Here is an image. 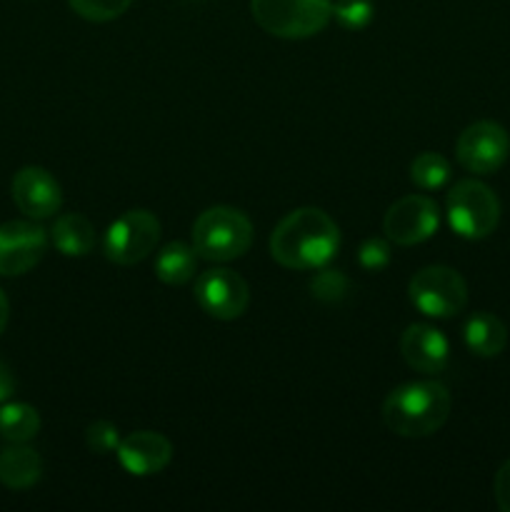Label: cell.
<instances>
[{
  "label": "cell",
  "mask_w": 510,
  "mask_h": 512,
  "mask_svg": "<svg viewBox=\"0 0 510 512\" xmlns=\"http://www.w3.org/2000/svg\"><path fill=\"white\" fill-rule=\"evenodd\" d=\"M195 303L215 320H238L250 303L248 283L228 268L208 270L195 280Z\"/></svg>",
  "instance_id": "cell-10"
},
{
  "label": "cell",
  "mask_w": 510,
  "mask_h": 512,
  "mask_svg": "<svg viewBox=\"0 0 510 512\" xmlns=\"http://www.w3.org/2000/svg\"><path fill=\"white\" fill-rule=\"evenodd\" d=\"M440 225L438 203L428 195H405L388 208L383 218V233L395 245H418L433 238Z\"/></svg>",
  "instance_id": "cell-9"
},
{
  "label": "cell",
  "mask_w": 510,
  "mask_h": 512,
  "mask_svg": "<svg viewBox=\"0 0 510 512\" xmlns=\"http://www.w3.org/2000/svg\"><path fill=\"white\" fill-rule=\"evenodd\" d=\"M448 223L460 238L483 240L495 233L500 223V200L493 190L480 180H460L450 188L448 200Z\"/></svg>",
  "instance_id": "cell-5"
},
{
  "label": "cell",
  "mask_w": 510,
  "mask_h": 512,
  "mask_svg": "<svg viewBox=\"0 0 510 512\" xmlns=\"http://www.w3.org/2000/svg\"><path fill=\"white\" fill-rule=\"evenodd\" d=\"M458 163L468 173L490 175L505 165L510 155V135L495 120H478L460 133L455 143Z\"/></svg>",
  "instance_id": "cell-8"
},
{
  "label": "cell",
  "mask_w": 510,
  "mask_h": 512,
  "mask_svg": "<svg viewBox=\"0 0 510 512\" xmlns=\"http://www.w3.org/2000/svg\"><path fill=\"white\" fill-rule=\"evenodd\" d=\"M408 298L428 318H455L468 305V283L448 265H428L410 278Z\"/></svg>",
  "instance_id": "cell-6"
},
{
  "label": "cell",
  "mask_w": 510,
  "mask_h": 512,
  "mask_svg": "<svg viewBox=\"0 0 510 512\" xmlns=\"http://www.w3.org/2000/svg\"><path fill=\"white\" fill-rule=\"evenodd\" d=\"M85 445H88L90 453L95 455H110L118 450L120 445V433L113 423L108 420H95L85 430Z\"/></svg>",
  "instance_id": "cell-23"
},
{
  "label": "cell",
  "mask_w": 510,
  "mask_h": 512,
  "mask_svg": "<svg viewBox=\"0 0 510 512\" xmlns=\"http://www.w3.org/2000/svg\"><path fill=\"white\" fill-rule=\"evenodd\" d=\"M253 20L268 35L305 40L318 35L333 18V0H250Z\"/></svg>",
  "instance_id": "cell-4"
},
{
  "label": "cell",
  "mask_w": 510,
  "mask_h": 512,
  "mask_svg": "<svg viewBox=\"0 0 510 512\" xmlns=\"http://www.w3.org/2000/svg\"><path fill=\"white\" fill-rule=\"evenodd\" d=\"M133 0H68L75 15L90 23H110L130 8Z\"/></svg>",
  "instance_id": "cell-21"
},
{
  "label": "cell",
  "mask_w": 510,
  "mask_h": 512,
  "mask_svg": "<svg viewBox=\"0 0 510 512\" xmlns=\"http://www.w3.org/2000/svg\"><path fill=\"white\" fill-rule=\"evenodd\" d=\"M340 230L320 208H298L285 215L270 235V255L288 270H318L335 258Z\"/></svg>",
  "instance_id": "cell-1"
},
{
  "label": "cell",
  "mask_w": 510,
  "mask_h": 512,
  "mask_svg": "<svg viewBox=\"0 0 510 512\" xmlns=\"http://www.w3.org/2000/svg\"><path fill=\"white\" fill-rule=\"evenodd\" d=\"M43 478V460L25 443H13L0 453V483L10 490H28Z\"/></svg>",
  "instance_id": "cell-16"
},
{
  "label": "cell",
  "mask_w": 510,
  "mask_h": 512,
  "mask_svg": "<svg viewBox=\"0 0 510 512\" xmlns=\"http://www.w3.org/2000/svg\"><path fill=\"white\" fill-rule=\"evenodd\" d=\"M450 163L440 153H420L410 163V180L423 190H440L450 180Z\"/></svg>",
  "instance_id": "cell-20"
},
{
  "label": "cell",
  "mask_w": 510,
  "mask_h": 512,
  "mask_svg": "<svg viewBox=\"0 0 510 512\" xmlns=\"http://www.w3.org/2000/svg\"><path fill=\"white\" fill-rule=\"evenodd\" d=\"M453 398L438 380H418L395 388L383 403V423L400 438H428L450 418Z\"/></svg>",
  "instance_id": "cell-2"
},
{
  "label": "cell",
  "mask_w": 510,
  "mask_h": 512,
  "mask_svg": "<svg viewBox=\"0 0 510 512\" xmlns=\"http://www.w3.org/2000/svg\"><path fill=\"white\" fill-rule=\"evenodd\" d=\"M50 240L65 258H85L95 248V228L85 215L65 213L55 220Z\"/></svg>",
  "instance_id": "cell-17"
},
{
  "label": "cell",
  "mask_w": 510,
  "mask_h": 512,
  "mask_svg": "<svg viewBox=\"0 0 510 512\" xmlns=\"http://www.w3.org/2000/svg\"><path fill=\"white\" fill-rule=\"evenodd\" d=\"M198 273V253L180 240L168 243L155 258V275L165 285H185Z\"/></svg>",
  "instance_id": "cell-18"
},
{
  "label": "cell",
  "mask_w": 510,
  "mask_h": 512,
  "mask_svg": "<svg viewBox=\"0 0 510 512\" xmlns=\"http://www.w3.org/2000/svg\"><path fill=\"white\" fill-rule=\"evenodd\" d=\"M463 340L478 358H498L508 345V328L498 315L480 310L465 320Z\"/></svg>",
  "instance_id": "cell-15"
},
{
  "label": "cell",
  "mask_w": 510,
  "mask_h": 512,
  "mask_svg": "<svg viewBox=\"0 0 510 512\" xmlns=\"http://www.w3.org/2000/svg\"><path fill=\"white\" fill-rule=\"evenodd\" d=\"M400 355L415 373L438 375L443 373L450 358V345L445 335L433 325L415 323L400 335Z\"/></svg>",
  "instance_id": "cell-14"
},
{
  "label": "cell",
  "mask_w": 510,
  "mask_h": 512,
  "mask_svg": "<svg viewBox=\"0 0 510 512\" xmlns=\"http://www.w3.org/2000/svg\"><path fill=\"white\" fill-rule=\"evenodd\" d=\"M13 203L23 215L33 220L53 218L63 205V190L60 183L48 173L45 168L38 165H28L15 173L13 185Z\"/></svg>",
  "instance_id": "cell-12"
},
{
  "label": "cell",
  "mask_w": 510,
  "mask_h": 512,
  "mask_svg": "<svg viewBox=\"0 0 510 512\" xmlns=\"http://www.w3.org/2000/svg\"><path fill=\"white\" fill-rule=\"evenodd\" d=\"M310 290L323 303H338L345 293H348V280L338 270H320L310 283Z\"/></svg>",
  "instance_id": "cell-24"
},
{
  "label": "cell",
  "mask_w": 510,
  "mask_h": 512,
  "mask_svg": "<svg viewBox=\"0 0 510 512\" xmlns=\"http://www.w3.org/2000/svg\"><path fill=\"white\" fill-rule=\"evenodd\" d=\"M15 393V378H13V370L8 368L3 358H0V403L10 400V395Z\"/></svg>",
  "instance_id": "cell-27"
},
{
  "label": "cell",
  "mask_w": 510,
  "mask_h": 512,
  "mask_svg": "<svg viewBox=\"0 0 510 512\" xmlns=\"http://www.w3.org/2000/svg\"><path fill=\"white\" fill-rule=\"evenodd\" d=\"M253 245V223L230 205L203 210L193 223V248L198 258L210 263H230L243 258Z\"/></svg>",
  "instance_id": "cell-3"
},
{
  "label": "cell",
  "mask_w": 510,
  "mask_h": 512,
  "mask_svg": "<svg viewBox=\"0 0 510 512\" xmlns=\"http://www.w3.org/2000/svg\"><path fill=\"white\" fill-rule=\"evenodd\" d=\"M48 235L40 225L28 220H8L0 225V275H25L43 260Z\"/></svg>",
  "instance_id": "cell-11"
},
{
  "label": "cell",
  "mask_w": 510,
  "mask_h": 512,
  "mask_svg": "<svg viewBox=\"0 0 510 512\" xmlns=\"http://www.w3.org/2000/svg\"><path fill=\"white\" fill-rule=\"evenodd\" d=\"M493 493L498 508L503 512H510V460H505V463L500 465L498 473H495Z\"/></svg>",
  "instance_id": "cell-26"
},
{
  "label": "cell",
  "mask_w": 510,
  "mask_h": 512,
  "mask_svg": "<svg viewBox=\"0 0 510 512\" xmlns=\"http://www.w3.org/2000/svg\"><path fill=\"white\" fill-rule=\"evenodd\" d=\"M333 15L345 30L368 28L375 15L373 0H335Z\"/></svg>",
  "instance_id": "cell-22"
},
{
  "label": "cell",
  "mask_w": 510,
  "mask_h": 512,
  "mask_svg": "<svg viewBox=\"0 0 510 512\" xmlns=\"http://www.w3.org/2000/svg\"><path fill=\"white\" fill-rule=\"evenodd\" d=\"M40 415L28 403H0V438L8 443H28L38 435Z\"/></svg>",
  "instance_id": "cell-19"
},
{
  "label": "cell",
  "mask_w": 510,
  "mask_h": 512,
  "mask_svg": "<svg viewBox=\"0 0 510 512\" xmlns=\"http://www.w3.org/2000/svg\"><path fill=\"white\" fill-rule=\"evenodd\" d=\"M8 318H10V303L8 298H5L3 290H0V335H3V330L8 328Z\"/></svg>",
  "instance_id": "cell-28"
},
{
  "label": "cell",
  "mask_w": 510,
  "mask_h": 512,
  "mask_svg": "<svg viewBox=\"0 0 510 512\" xmlns=\"http://www.w3.org/2000/svg\"><path fill=\"white\" fill-rule=\"evenodd\" d=\"M358 260L365 270H380L390 263V245L383 238H368L358 250Z\"/></svg>",
  "instance_id": "cell-25"
},
{
  "label": "cell",
  "mask_w": 510,
  "mask_h": 512,
  "mask_svg": "<svg viewBox=\"0 0 510 512\" xmlns=\"http://www.w3.org/2000/svg\"><path fill=\"white\" fill-rule=\"evenodd\" d=\"M160 240V220L150 210H128L110 223L103 253L115 265H135L148 258Z\"/></svg>",
  "instance_id": "cell-7"
},
{
  "label": "cell",
  "mask_w": 510,
  "mask_h": 512,
  "mask_svg": "<svg viewBox=\"0 0 510 512\" xmlns=\"http://www.w3.org/2000/svg\"><path fill=\"white\" fill-rule=\"evenodd\" d=\"M115 455L125 473L135 475V478H148V475H158L168 468L173 460V443L153 430H138L120 440Z\"/></svg>",
  "instance_id": "cell-13"
}]
</instances>
